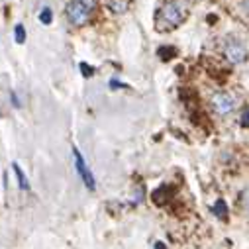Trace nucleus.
<instances>
[{
	"label": "nucleus",
	"mask_w": 249,
	"mask_h": 249,
	"mask_svg": "<svg viewBox=\"0 0 249 249\" xmlns=\"http://www.w3.org/2000/svg\"><path fill=\"white\" fill-rule=\"evenodd\" d=\"M151 198H153V202L157 206H167V202L173 198V189H171V186H167V184H163V186H159L157 191H153Z\"/></svg>",
	"instance_id": "6"
},
{
	"label": "nucleus",
	"mask_w": 249,
	"mask_h": 249,
	"mask_svg": "<svg viewBox=\"0 0 249 249\" xmlns=\"http://www.w3.org/2000/svg\"><path fill=\"white\" fill-rule=\"evenodd\" d=\"M39 20H41V24L49 26V24L53 22V12H51V8H43V10L39 12Z\"/></svg>",
	"instance_id": "12"
},
{
	"label": "nucleus",
	"mask_w": 249,
	"mask_h": 249,
	"mask_svg": "<svg viewBox=\"0 0 249 249\" xmlns=\"http://www.w3.org/2000/svg\"><path fill=\"white\" fill-rule=\"evenodd\" d=\"M12 171H14L16 178H18V184H20V189H22V191H32V186H30V180H28V177L24 175V171L20 169V165H18V163H12Z\"/></svg>",
	"instance_id": "8"
},
{
	"label": "nucleus",
	"mask_w": 249,
	"mask_h": 249,
	"mask_svg": "<svg viewBox=\"0 0 249 249\" xmlns=\"http://www.w3.org/2000/svg\"><path fill=\"white\" fill-rule=\"evenodd\" d=\"M14 39H16V43H24L26 41V30H24L22 24L14 26Z\"/></svg>",
	"instance_id": "11"
},
{
	"label": "nucleus",
	"mask_w": 249,
	"mask_h": 249,
	"mask_svg": "<svg viewBox=\"0 0 249 249\" xmlns=\"http://www.w3.org/2000/svg\"><path fill=\"white\" fill-rule=\"evenodd\" d=\"M65 14H67V20L73 24V26H85L92 14V10H89L85 4L77 2V0H69V4L65 8Z\"/></svg>",
	"instance_id": "4"
},
{
	"label": "nucleus",
	"mask_w": 249,
	"mask_h": 249,
	"mask_svg": "<svg viewBox=\"0 0 249 249\" xmlns=\"http://www.w3.org/2000/svg\"><path fill=\"white\" fill-rule=\"evenodd\" d=\"M239 124H241L243 128H249V110H247V112H243V116H241V122H239Z\"/></svg>",
	"instance_id": "16"
},
{
	"label": "nucleus",
	"mask_w": 249,
	"mask_h": 249,
	"mask_svg": "<svg viewBox=\"0 0 249 249\" xmlns=\"http://www.w3.org/2000/svg\"><path fill=\"white\" fill-rule=\"evenodd\" d=\"M212 212H214L216 218H220V220H228V206H226L224 200H218V202L212 206Z\"/></svg>",
	"instance_id": "10"
},
{
	"label": "nucleus",
	"mask_w": 249,
	"mask_h": 249,
	"mask_svg": "<svg viewBox=\"0 0 249 249\" xmlns=\"http://www.w3.org/2000/svg\"><path fill=\"white\" fill-rule=\"evenodd\" d=\"M210 106L218 116H230L233 112V108H235V98L226 90H218V92L212 94Z\"/></svg>",
	"instance_id": "3"
},
{
	"label": "nucleus",
	"mask_w": 249,
	"mask_h": 249,
	"mask_svg": "<svg viewBox=\"0 0 249 249\" xmlns=\"http://www.w3.org/2000/svg\"><path fill=\"white\" fill-rule=\"evenodd\" d=\"M155 249H167V247H165V243H161V241H157V243H155Z\"/></svg>",
	"instance_id": "17"
},
{
	"label": "nucleus",
	"mask_w": 249,
	"mask_h": 249,
	"mask_svg": "<svg viewBox=\"0 0 249 249\" xmlns=\"http://www.w3.org/2000/svg\"><path fill=\"white\" fill-rule=\"evenodd\" d=\"M239 204H241L243 210L249 212V189H243V191H241V195H239Z\"/></svg>",
	"instance_id": "13"
},
{
	"label": "nucleus",
	"mask_w": 249,
	"mask_h": 249,
	"mask_svg": "<svg viewBox=\"0 0 249 249\" xmlns=\"http://www.w3.org/2000/svg\"><path fill=\"white\" fill-rule=\"evenodd\" d=\"M73 157H75V167H77V173L81 175V178H83L85 186H87L89 191H94V189H96V180H94V175H92V171L87 167V163H85V157L81 155V151H79L77 147H73Z\"/></svg>",
	"instance_id": "5"
},
{
	"label": "nucleus",
	"mask_w": 249,
	"mask_h": 249,
	"mask_svg": "<svg viewBox=\"0 0 249 249\" xmlns=\"http://www.w3.org/2000/svg\"><path fill=\"white\" fill-rule=\"evenodd\" d=\"M108 10H112L114 14H124L130 8V0H106Z\"/></svg>",
	"instance_id": "7"
},
{
	"label": "nucleus",
	"mask_w": 249,
	"mask_h": 249,
	"mask_svg": "<svg viewBox=\"0 0 249 249\" xmlns=\"http://www.w3.org/2000/svg\"><path fill=\"white\" fill-rule=\"evenodd\" d=\"M77 2L85 4L89 10H94V8H96V4H98V0H77Z\"/></svg>",
	"instance_id": "15"
},
{
	"label": "nucleus",
	"mask_w": 249,
	"mask_h": 249,
	"mask_svg": "<svg viewBox=\"0 0 249 249\" xmlns=\"http://www.w3.org/2000/svg\"><path fill=\"white\" fill-rule=\"evenodd\" d=\"M186 16H189V8L182 0H167L155 14V28L157 32L175 30L186 20Z\"/></svg>",
	"instance_id": "1"
},
{
	"label": "nucleus",
	"mask_w": 249,
	"mask_h": 249,
	"mask_svg": "<svg viewBox=\"0 0 249 249\" xmlns=\"http://www.w3.org/2000/svg\"><path fill=\"white\" fill-rule=\"evenodd\" d=\"M157 55L161 57V61H171L173 57H177V47H173V45H161L157 49Z\"/></svg>",
	"instance_id": "9"
},
{
	"label": "nucleus",
	"mask_w": 249,
	"mask_h": 249,
	"mask_svg": "<svg viewBox=\"0 0 249 249\" xmlns=\"http://www.w3.org/2000/svg\"><path fill=\"white\" fill-rule=\"evenodd\" d=\"M81 71H83L85 77H92L94 75V69L90 65H87V63H81Z\"/></svg>",
	"instance_id": "14"
},
{
	"label": "nucleus",
	"mask_w": 249,
	"mask_h": 249,
	"mask_svg": "<svg viewBox=\"0 0 249 249\" xmlns=\"http://www.w3.org/2000/svg\"><path fill=\"white\" fill-rule=\"evenodd\" d=\"M224 55H226V59L230 61V63L241 65V63H245V61H247L249 51L243 45V41H239L237 37H228L224 41Z\"/></svg>",
	"instance_id": "2"
}]
</instances>
